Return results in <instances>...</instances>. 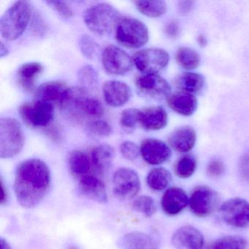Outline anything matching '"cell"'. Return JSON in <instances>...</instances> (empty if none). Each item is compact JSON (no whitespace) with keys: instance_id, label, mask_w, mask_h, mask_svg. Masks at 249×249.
Masks as SVG:
<instances>
[{"instance_id":"6da1fadb","label":"cell","mask_w":249,"mask_h":249,"mask_svg":"<svg viewBox=\"0 0 249 249\" xmlns=\"http://www.w3.org/2000/svg\"><path fill=\"white\" fill-rule=\"evenodd\" d=\"M52 183L49 166L40 159H29L17 166L14 189L21 206H37L47 195Z\"/></svg>"},{"instance_id":"7a4b0ae2","label":"cell","mask_w":249,"mask_h":249,"mask_svg":"<svg viewBox=\"0 0 249 249\" xmlns=\"http://www.w3.org/2000/svg\"><path fill=\"white\" fill-rule=\"evenodd\" d=\"M61 108L70 118L76 121L95 120L104 113V107L100 100L89 96L87 90L81 87H71Z\"/></svg>"},{"instance_id":"3957f363","label":"cell","mask_w":249,"mask_h":249,"mask_svg":"<svg viewBox=\"0 0 249 249\" xmlns=\"http://www.w3.org/2000/svg\"><path fill=\"white\" fill-rule=\"evenodd\" d=\"M33 8L28 1H17L4 12L0 20L1 36L8 41L19 38L31 21Z\"/></svg>"},{"instance_id":"277c9868","label":"cell","mask_w":249,"mask_h":249,"mask_svg":"<svg viewBox=\"0 0 249 249\" xmlns=\"http://www.w3.org/2000/svg\"><path fill=\"white\" fill-rule=\"evenodd\" d=\"M122 19L120 12L110 4L99 2L87 8L84 21L87 28L99 36L110 34Z\"/></svg>"},{"instance_id":"5b68a950","label":"cell","mask_w":249,"mask_h":249,"mask_svg":"<svg viewBox=\"0 0 249 249\" xmlns=\"http://www.w3.org/2000/svg\"><path fill=\"white\" fill-rule=\"evenodd\" d=\"M25 135L21 124L16 119H0V157L11 159L18 155L24 146Z\"/></svg>"},{"instance_id":"8992f818","label":"cell","mask_w":249,"mask_h":249,"mask_svg":"<svg viewBox=\"0 0 249 249\" xmlns=\"http://www.w3.org/2000/svg\"><path fill=\"white\" fill-rule=\"evenodd\" d=\"M118 43L129 49H139L149 40V31L141 20L131 17L122 18L115 29Z\"/></svg>"},{"instance_id":"52a82bcc","label":"cell","mask_w":249,"mask_h":249,"mask_svg":"<svg viewBox=\"0 0 249 249\" xmlns=\"http://www.w3.org/2000/svg\"><path fill=\"white\" fill-rule=\"evenodd\" d=\"M18 113L23 122L30 127L46 128L54 119V106L38 100L27 102L20 106Z\"/></svg>"},{"instance_id":"ba28073f","label":"cell","mask_w":249,"mask_h":249,"mask_svg":"<svg viewBox=\"0 0 249 249\" xmlns=\"http://www.w3.org/2000/svg\"><path fill=\"white\" fill-rule=\"evenodd\" d=\"M134 65L142 74H158L165 69L170 55L162 49L148 48L138 51L132 56Z\"/></svg>"},{"instance_id":"9c48e42d","label":"cell","mask_w":249,"mask_h":249,"mask_svg":"<svg viewBox=\"0 0 249 249\" xmlns=\"http://www.w3.org/2000/svg\"><path fill=\"white\" fill-rule=\"evenodd\" d=\"M137 91L141 97L153 100H162L171 94V86L159 74H142L135 80Z\"/></svg>"},{"instance_id":"30bf717a","label":"cell","mask_w":249,"mask_h":249,"mask_svg":"<svg viewBox=\"0 0 249 249\" xmlns=\"http://www.w3.org/2000/svg\"><path fill=\"white\" fill-rule=\"evenodd\" d=\"M222 221L230 227L243 229L249 226V202L240 197L231 198L219 208Z\"/></svg>"},{"instance_id":"8fae6325","label":"cell","mask_w":249,"mask_h":249,"mask_svg":"<svg viewBox=\"0 0 249 249\" xmlns=\"http://www.w3.org/2000/svg\"><path fill=\"white\" fill-rule=\"evenodd\" d=\"M102 65L104 71L111 75H126L134 66L132 57L115 45H109L103 50Z\"/></svg>"},{"instance_id":"7c38bea8","label":"cell","mask_w":249,"mask_h":249,"mask_svg":"<svg viewBox=\"0 0 249 249\" xmlns=\"http://www.w3.org/2000/svg\"><path fill=\"white\" fill-rule=\"evenodd\" d=\"M113 189L115 196L121 200L133 199L141 189L138 173L128 167L119 168L113 175Z\"/></svg>"},{"instance_id":"4fadbf2b","label":"cell","mask_w":249,"mask_h":249,"mask_svg":"<svg viewBox=\"0 0 249 249\" xmlns=\"http://www.w3.org/2000/svg\"><path fill=\"white\" fill-rule=\"evenodd\" d=\"M220 197L214 189L206 186H197L189 197V205L196 216L204 218L214 212L219 206Z\"/></svg>"},{"instance_id":"5bb4252c","label":"cell","mask_w":249,"mask_h":249,"mask_svg":"<svg viewBox=\"0 0 249 249\" xmlns=\"http://www.w3.org/2000/svg\"><path fill=\"white\" fill-rule=\"evenodd\" d=\"M141 155L151 165H160L170 160L171 148L166 142L156 138H146L141 142Z\"/></svg>"},{"instance_id":"9a60e30c","label":"cell","mask_w":249,"mask_h":249,"mask_svg":"<svg viewBox=\"0 0 249 249\" xmlns=\"http://www.w3.org/2000/svg\"><path fill=\"white\" fill-rule=\"evenodd\" d=\"M105 102L112 107H121L126 105L132 97L130 87L123 81L110 80L102 87Z\"/></svg>"},{"instance_id":"2e32d148","label":"cell","mask_w":249,"mask_h":249,"mask_svg":"<svg viewBox=\"0 0 249 249\" xmlns=\"http://www.w3.org/2000/svg\"><path fill=\"white\" fill-rule=\"evenodd\" d=\"M71 87L59 81H47L36 89L35 100L46 102L62 107L68 97Z\"/></svg>"},{"instance_id":"e0dca14e","label":"cell","mask_w":249,"mask_h":249,"mask_svg":"<svg viewBox=\"0 0 249 249\" xmlns=\"http://www.w3.org/2000/svg\"><path fill=\"white\" fill-rule=\"evenodd\" d=\"M204 243L203 234L193 226H182L172 236V243L177 249H202Z\"/></svg>"},{"instance_id":"ac0fdd59","label":"cell","mask_w":249,"mask_h":249,"mask_svg":"<svg viewBox=\"0 0 249 249\" xmlns=\"http://www.w3.org/2000/svg\"><path fill=\"white\" fill-rule=\"evenodd\" d=\"M78 191L87 199L98 203H107L108 201L106 185L94 176H85L81 178L78 183Z\"/></svg>"},{"instance_id":"d6986e66","label":"cell","mask_w":249,"mask_h":249,"mask_svg":"<svg viewBox=\"0 0 249 249\" xmlns=\"http://www.w3.org/2000/svg\"><path fill=\"white\" fill-rule=\"evenodd\" d=\"M189 198L183 189L171 187L165 191L161 197V205L164 213L176 215L189 205Z\"/></svg>"},{"instance_id":"ffe728a7","label":"cell","mask_w":249,"mask_h":249,"mask_svg":"<svg viewBox=\"0 0 249 249\" xmlns=\"http://www.w3.org/2000/svg\"><path fill=\"white\" fill-rule=\"evenodd\" d=\"M168 145L177 152H189L195 147L196 134L190 126H182L175 129L168 137Z\"/></svg>"},{"instance_id":"44dd1931","label":"cell","mask_w":249,"mask_h":249,"mask_svg":"<svg viewBox=\"0 0 249 249\" xmlns=\"http://www.w3.org/2000/svg\"><path fill=\"white\" fill-rule=\"evenodd\" d=\"M168 123V115L160 106L145 107L140 110L139 124L145 131H159Z\"/></svg>"},{"instance_id":"7402d4cb","label":"cell","mask_w":249,"mask_h":249,"mask_svg":"<svg viewBox=\"0 0 249 249\" xmlns=\"http://www.w3.org/2000/svg\"><path fill=\"white\" fill-rule=\"evenodd\" d=\"M167 103L173 111L183 116H192L198 106L197 99L193 94L182 91L170 94Z\"/></svg>"},{"instance_id":"603a6c76","label":"cell","mask_w":249,"mask_h":249,"mask_svg":"<svg viewBox=\"0 0 249 249\" xmlns=\"http://www.w3.org/2000/svg\"><path fill=\"white\" fill-rule=\"evenodd\" d=\"M43 72L44 66L40 62H30L23 64L17 70L18 84L25 91H33L37 79Z\"/></svg>"},{"instance_id":"cb8c5ba5","label":"cell","mask_w":249,"mask_h":249,"mask_svg":"<svg viewBox=\"0 0 249 249\" xmlns=\"http://www.w3.org/2000/svg\"><path fill=\"white\" fill-rule=\"evenodd\" d=\"M120 249H160L154 237L142 231L126 233L118 243Z\"/></svg>"},{"instance_id":"d4e9b609","label":"cell","mask_w":249,"mask_h":249,"mask_svg":"<svg viewBox=\"0 0 249 249\" xmlns=\"http://www.w3.org/2000/svg\"><path fill=\"white\" fill-rule=\"evenodd\" d=\"M115 159V150L108 144H101L91 151V161L98 171L107 172L113 165Z\"/></svg>"},{"instance_id":"484cf974","label":"cell","mask_w":249,"mask_h":249,"mask_svg":"<svg viewBox=\"0 0 249 249\" xmlns=\"http://www.w3.org/2000/svg\"><path fill=\"white\" fill-rule=\"evenodd\" d=\"M205 78L196 72H187L176 77L174 84L180 91L195 94L199 92L205 87Z\"/></svg>"},{"instance_id":"4316f807","label":"cell","mask_w":249,"mask_h":249,"mask_svg":"<svg viewBox=\"0 0 249 249\" xmlns=\"http://www.w3.org/2000/svg\"><path fill=\"white\" fill-rule=\"evenodd\" d=\"M68 167L70 171L76 177L87 176L91 168V163L88 156L79 150H74L68 155Z\"/></svg>"},{"instance_id":"83f0119b","label":"cell","mask_w":249,"mask_h":249,"mask_svg":"<svg viewBox=\"0 0 249 249\" xmlns=\"http://www.w3.org/2000/svg\"><path fill=\"white\" fill-rule=\"evenodd\" d=\"M133 4L141 14L148 18H159L162 17L167 12V4L161 0L135 1Z\"/></svg>"},{"instance_id":"f1b7e54d","label":"cell","mask_w":249,"mask_h":249,"mask_svg":"<svg viewBox=\"0 0 249 249\" xmlns=\"http://www.w3.org/2000/svg\"><path fill=\"white\" fill-rule=\"evenodd\" d=\"M171 180V174L164 167L152 169L146 178L147 184L150 189L157 192L164 190L170 185Z\"/></svg>"},{"instance_id":"f546056e","label":"cell","mask_w":249,"mask_h":249,"mask_svg":"<svg viewBox=\"0 0 249 249\" xmlns=\"http://www.w3.org/2000/svg\"><path fill=\"white\" fill-rule=\"evenodd\" d=\"M176 60L183 69L192 71L198 68L201 59L196 51L187 47H182L176 52Z\"/></svg>"},{"instance_id":"4dcf8cb0","label":"cell","mask_w":249,"mask_h":249,"mask_svg":"<svg viewBox=\"0 0 249 249\" xmlns=\"http://www.w3.org/2000/svg\"><path fill=\"white\" fill-rule=\"evenodd\" d=\"M196 169V158L190 154L180 157L174 166L175 173L178 177L182 179L190 178L195 173Z\"/></svg>"},{"instance_id":"1f68e13d","label":"cell","mask_w":249,"mask_h":249,"mask_svg":"<svg viewBox=\"0 0 249 249\" xmlns=\"http://www.w3.org/2000/svg\"><path fill=\"white\" fill-rule=\"evenodd\" d=\"M209 249H247V242L240 236H224L213 242Z\"/></svg>"},{"instance_id":"d6a6232c","label":"cell","mask_w":249,"mask_h":249,"mask_svg":"<svg viewBox=\"0 0 249 249\" xmlns=\"http://www.w3.org/2000/svg\"><path fill=\"white\" fill-rule=\"evenodd\" d=\"M78 80L80 83V87L87 90L88 89H92L98 84L99 74L94 67L85 65L78 71Z\"/></svg>"},{"instance_id":"836d02e7","label":"cell","mask_w":249,"mask_h":249,"mask_svg":"<svg viewBox=\"0 0 249 249\" xmlns=\"http://www.w3.org/2000/svg\"><path fill=\"white\" fill-rule=\"evenodd\" d=\"M132 208L134 211L141 213L146 217L154 215L157 210L155 200L148 195H142L136 198L132 202Z\"/></svg>"},{"instance_id":"e575fe53","label":"cell","mask_w":249,"mask_h":249,"mask_svg":"<svg viewBox=\"0 0 249 249\" xmlns=\"http://www.w3.org/2000/svg\"><path fill=\"white\" fill-rule=\"evenodd\" d=\"M86 129L89 134L95 138H107L113 132L112 126L108 122L102 119L89 121L86 125Z\"/></svg>"},{"instance_id":"d590c367","label":"cell","mask_w":249,"mask_h":249,"mask_svg":"<svg viewBox=\"0 0 249 249\" xmlns=\"http://www.w3.org/2000/svg\"><path fill=\"white\" fill-rule=\"evenodd\" d=\"M80 52L87 59H93L98 53L99 45L92 37L89 35H83L78 41Z\"/></svg>"},{"instance_id":"8d00e7d4","label":"cell","mask_w":249,"mask_h":249,"mask_svg":"<svg viewBox=\"0 0 249 249\" xmlns=\"http://www.w3.org/2000/svg\"><path fill=\"white\" fill-rule=\"evenodd\" d=\"M140 110L137 108H127L122 112L119 120L122 129L130 132L136 128L139 124Z\"/></svg>"},{"instance_id":"74e56055","label":"cell","mask_w":249,"mask_h":249,"mask_svg":"<svg viewBox=\"0 0 249 249\" xmlns=\"http://www.w3.org/2000/svg\"><path fill=\"white\" fill-rule=\"evenodd\" d=\"M122 157L128 161H135L141 155V148L132 141H124L120 145Z\"/></svg>"},{"instance_id":"f35d334b","label":"cell","mask_w":249,"mask_h":249,"mask_svg":"<svg viewBox=\"0 0 249 249\" xmlns=\"http://www.w3.org/2000/svg\"><path fill=\"white\" fill-rule=\"evenodd\" d=\"M46 5H49L58 15L65 19H69L73 16V11L69 4L63 1H48Z\"/></svg>"},{"instance_id":"ab89813d","label":"cell","mask_w":249,"mask_h":249,"mask_svg":"<svg viewBox=\"0 0 249 249\" xmlns=\"http://www.w3.org/2000/svg\"><path fill=\"white\" fill-rule=\"evenodd\" d=\"M32 30L37 36H43L47 33V25L38 12H33L31 19Z\"/></svg>"},{"instance_id":"60d3db41","label":"cell","mask_w":249,"mask_h":249,"mask_svg":"<svg viewBox=\"0 0 249 249\" xmlns=\"http://www.w3.org/2000/svg\"><path fill=\"white\" fill-rule=\"evenodd\" d=\"M224 170H225V167L224 163L218 160H212L207 166V173L211 177H220L224 174Z\"/></svg>"},{"instance_id":"b9f144b4","label":"cell","mask_w":249,"mask_h":249,"mask_svg":"<svg viewBox=\"0 0 249 249\" xmlns=\"http://www.w3.org/2000/svg\"><path fill=\"white\" fill-rule=\"evenodd\" d=\"M238 172L240 178L249 183V153L240 157L238 162Z\"/></svg>"},{"instance_id":"7bdbcfd3","label":"cell","mask_w":249,"mask_h":249,"mask_svg":"<svg viewBox=\"0 0 249 249\" xmlns=\"http://www.w3.org/2000/svg\"><path fill=\"white\" fill-rule=\"evenodd\" d=\"M164 33L167 37L175 38L178 36L180 33V27L178 23L176 21H171L167 23L164 27Z\"/></svg>"},{"instance_id":"ee69618b","label":"cell","mask_w":249,"mask_h":249,"mask_svg":"<svg viewBox=\"0 0 249 249\" xmlns=\"http://www.w3.org/2000/svg\"><path fill=\"white\" fill-rule=\"evenodd\" d=\"M194 5H195V2H192V1H181L179 2L178 8L179 13L181 15H186L192 11L195 7Z\"/></svg>"},{"instance_id":"f6af8a7d","label":"cell","mask_w":249,"mask_h":249,"mask_svg":"<svg viewBox=\"0 0 249 249\" xmlns=\"http://www.w3.org/2000/svg\"><path fill=\"white\" fill-rule=\"evenodd\" d=\"M0 191H1V195H0V204L4 205L8 201V193H7V189L5 188V184H4L3 180L1 179L0 182Z\"/></svg>"},{"instance_id":"bcb514c9","label":"cell","mask_w":249,"mask_h":249,"mask_svg":"<svg viewBox=\"0 0 249 249\" xmlns=\"http://www.w3.org/2000/svg\"><path fill=\"white\" fill-rule=\"evenodd\" d=\"M9 53V49H8L6 43H4L3 41H1V44H0V57H5V56H8Z\"/></svg>"},{"instance_id":"7dc6e473","label":"cell","mask_w":249,"mask_h":249,"mask_svg":"<svg viewBox=\"0 0 249 249\" xmlns=\"http://www.w3.org/2000/svg\"><path fill=\"white\" fill-rule=\"evenodd\" d=\"M197 43L201 47H205L208 44V40L204 36H199L197 37Z\"/></svg>"},{"instance_id":"c3c4849f","label":"cell","mask_w":249,"mask_h":249,"mask_svg":"<svg viewBox=\"0 0 249 249\" xmlns=\"http://www.w3.org/2000/svg\"><path fill=\"white\" fill-rule=\"evenodd\" d=\"M0 246H1V249H12L11 245L9 244L8 241L3 237H1L0 240Z\"/></svg>"}]
</instances>
